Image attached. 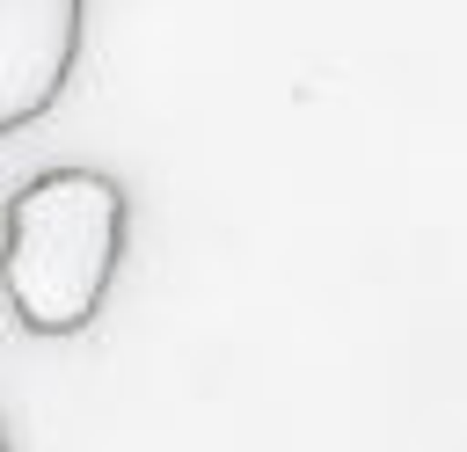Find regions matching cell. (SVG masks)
Wrapping results in <instances>:
<instances>
[{
    "instance_id": "3",
    "label": "cell",
    "mask_w": 467,
    "mask_h": 452,
    "mask_svg": "<svg viewBox=\"0 0 467 452\" xmlns=\"http://www.w3.org/2000/svg\"><path fill=\"white\" fill-rule=\"evenodd\" d=\"M0 452H7V437H0Z\"/></svg>"
},
{
    "instance_id": "2",
    "label": "cell",
    "mask_w": 467,
    "mask_h": 452,
    "mask_svg": "<svg viewBox=\"0 0 467 452\" xmlns=\"http://www.w3.org/2000/svg\"><path fill=\"white\" fill-rule=\"evenodd\" d=\"M80 7L88 0H0V139L58 102L80 51Z\"/></svg>"
},
{
    "instance_id": "1",
    "label": "cell",
    "mask_w": 467,
    "mask_h": 452,
    "mask_svg": "<svg viewBox=\"0 0 467 452\" xmlns=\"http://www.w3.org/2000/svg\"><path fill=\"white\" fill-rule=\"evenodd\" d=\"M124 255V190L102 168H44L0 211V292L22 328L80 335Z\"/></svg>"
}]
</instances>
